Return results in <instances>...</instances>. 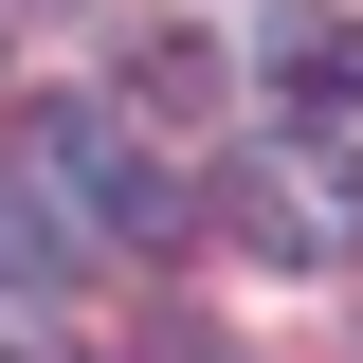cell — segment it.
<instances>
[{"mask_svg": "<svg viewBox=\"0 0 363 363\" xmlns=\"http://www.w3.org/2000/svg\"><path fill=\"white\" fill-rule=\"evenodd\" d=\"M18 164H37L55 200H73V236H145V255H182V164H164V145L128 128V109H91V91H55Z\"/></svg>", "mask_w": 363, "mask_h": 363, "instance_id": "1", "label": "cell"}, {"mask_svg": "<svg viewBox=\"0 0 363 363\" xmlns=\"http://www.w3.org/2000/svg\"><path fill=\"white\" fill-rule=\"evenodd\" d=\"M218 236L255 272H327L345 255V164H309V145H255V164L218 182Z\"/></svg>", "mask_w": 363, "mask_h": 363, "instance_id": "2", "label": "cell"}, {"mask_svg": "<svg viewBox=\"0 0 363 363\" xmlns=\"http://www.w3.org/2000/svg\"><path fill=\"white\" fill-rule=\"evenodd\" d=\"M73 272H91V236H73V200H55L37 164H0V291H37V309H55Z\"/></svg>", "mask_w": 363, "mask_h": 363, "instance_id": "3", "label": "cell"}, {"mask_svg": "<svg viewBox=\"0 0 363 363\" xmlns=\"http://www.w3.org/2000/svg\"><path fill=\"white\" fill-rule=\"evenodd\" d=\"M128 91L164 109V128H200V109H218V37H145V55H128Z\"/></svg>", "mask_w": 363, "mask_h": 363, "instance_id": "5", "label": "cell"}, {"mask_svg": "<svg viewBox=\"0 0 363 363\" xmlns=\"http://www.w3.org/2000/svg\"><path fill=\"white\" fill-rule=\"evenodd\" d=\"M272 91H291V109H327V128H345L363 109V18H327V0H291V18H272V55H255Z\"/></svg>", "mask_w": 363, "mask_h": 363, "instance_id": "4", "label": "cell"}, {"mask_svg": "<svg viewBox=\"0 0 363 363\" xmlns=\"http://www.w3.org/2000/svg\"><path fill=\"white\" fill-rule=\"evenodd\" d=\"M145 363H218V345H145Z\"/></svg>", "mask_w": 363, "mask_h": 363, "instance_id": "6", "label": "cell"}]
</instances>
